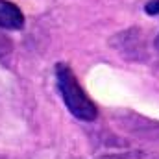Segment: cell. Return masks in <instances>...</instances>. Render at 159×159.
Masks as SVG:
<instances>
[{"label":"cell","instance_id":"obj_4","mask_svg":"<svg viewBox=\"0 0 159 159\" xmlns=\"http://www.w3.org/2000/svg\"><path fill=\"white\" fill-rule=\"evenodd\" d=\"M144 11L148 15H159V0H150L146 6H144Z\"/></svg>","mask_w":159,"mask_h":159},{"label":"cell","instance_id":"obj_5","mask_svg":"<svg viewBox=\"0 0 159 159\" xmlns=\"http://www.w3.org/2000/svg\"><path fill=\"white\" fill-rule=\"evenodd\" d=\"M157 44H159V39H157Z\"/></svg>","mask_w":159,"mask_h":159},{"label":"cell","instance_id":"obj_3","mask_svg":"<svg viewBox=\"0 0 159 159\" xmlns=\"http://www.w3.org/2000/svg\"><path fill=\"white\" fill-rule=\"evenodd\" d=\"M0 30H2V28H0ZM11 48H13L11 39L0 32V57H2V56H6V54H9V52H11Z\"/></svg>","mask_w":159,"mask_h":159},{"label":"cell","instance_id":"obj_1","mask_svg":"<svg viewBox=\"0 0 159 159\" xmlns=\"http://www.w3.org/2000/svg\"><path fill=\"white\" fill-rule=\"evenodd\" d=\"M56 80H57V89L61 93V98H63L67 109L76 119L91 122V120H94L98 117V109H96L94 102L85 94V91L78 83L72 69L67 63H57Z\"/></svg>","mask_w":159,"mask_h":159},{"label":"cell","instance_id":"obj_2","mask_svg":"<svg viewBox=\"0 0 159 159\" xmlns=\"http://www.w3.org/2000/svg\"><path fill=\"white\" fill-rule=\"evenodd\" d=\"M24 26L22 11L7 0H0V28L2 30H20Z\"/></svg>","mask_w":159,"mask_h":159}]
</instances>
